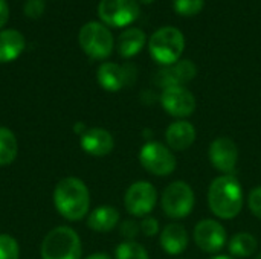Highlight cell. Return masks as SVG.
Returning <instances> with one entry per match:
<instances>
[{
    "label": "cell",
    "mask_w": 261,
    "mask_h": 259,
    "mask_svg": "<svg viewBox=\"0 0 261 259\" xmlns=\"http://www.w3.org/2000/svg\"><path fill=\"white\" fill-rule=\"evenodd\" d=\"M210 211L220 220L236 218L243 208V189L234 176L214 179L208 189Z\"/></svg>",
    "instance_id": "obj_1"
},
{
    "label": "cell",
    "mask_w": 261,
    "mask_h": 259,
    "mask_svg": "<svg viewBox=\"0 0 261 259\" xmlns=\"http://www.w3.org/2000/svg\"><path fill=\"white\" fill-rule=\"evenodd\" d=\"M54 203L58 214L66 220L80 221L89 211L90 194L83 180L76 177H66L55 186Z\"/></svg>",
    "instance_id": "obj_2"
},
{
    "label": "cell",
    "mask_w": 261,
    "mask_h": 259,
    "mask_svg": "<svg viewBox=\"0 0 261 259\" xmlns=\"http://www.w3.org/2000/svg\"><path fill=\"white\" fill-rule=\"evenodd\" d=\"M185 49L184 34L173 26L159 27L148 40V50L153 60L162 66L177 63Z\"/></svg>",
    "instance_id": "obj_3"
},
{
    "label": "cell",
    "mask_w": 261,
    "mask_h": 259,
    "mask_svg": "<svg viewBox=\"0 0 261 259\" xmlns=\"http://www.w3.org/2000/svg\"><path fill=\"white\" fill-rule=\"evenodd\" d=\"M81 240L78 234L67 227L60 226L50 231L41 244L43 259H81Z\"/></svg>",
    "instance_id": "obj_4"
},
{
    "label": "cell",
    "mask_w": 261,
    "mask_h": 259,
    "mask_svg": "<svg viewBox=\"0 0 261 259\" xmlns=\"http://www.w3.org/2000/svg\"><path fill=\"white\" fill-rule=\"evenodd\" d=\"M194 191L193 188L182 180H176L170 183L161 197V206L164 214L168 218L180 220L188 217L194 209Z\"/></svg>",
    "instance_id": "obj_5"
},
{
    "label": "cell",
    "mask_w": 261,
    "mask_h": 259,
    "mask_svg": "<svg viewBox=\"0 0 261 259\" xmlns=\"http://www.w3.org/2000/svg\"><path fill=\"white\" fill-rule=\"evenodd\" d=\"M80 44L93 60H104L113 50V35L107 26L98 21H89L80 29Z\"/></svg>",
    "instance_id": "obj_6"
},
{
    "label": "cell",
    "mask_w": 261,
    "mask_h": 259,
    "mask_svg": "<svg viewBox=\"0 0 261 259\" xmlns=\"http://www.w3.org/2000/svg\"><path fill=\"white\" fill-rule=\"evenodd\" d=\"M139 162L145 171L158 177H167L174 172L177 162L174 153L161 142H147L139 151Z\"/></svg>",
    "instance_id": "obj_7"
},
{
    "label": "cell",
    "mask_w": 261,
    "mask_h": 259,
    "mask_svg": "<svg viewBox=\"0 0 261 259\" xmlns=\"http://www.w3.org/2000/svg\"><path fill=\"white\" fill-rule=\"evenodd\" d=\"M138 0H101L98 5L99 18L113 27H125L139 17Z\"/></svg>",
    "instance_id": "obj_8"
},
{
    "label": "cell",
    "mask_w": 261,
    "mask_h": 259,
    "mask_svg": "<svg viewBox=\"0 0 261 259\" xmlns=\"http://www.w3.org/2000/svg\"><path fill=\"white\" fill-rule=\"evenodd\" d=\"M158 203L156 188L145 180L135 182L125 192L124 206L133 217H148Z\"/></svg>",
    "instance_id": "obj_9"
},
{
    "label": "cell",
    "mask_w": 261,
    "mask_h": 259,
    "mask_svg": "<svg viewBox=\"0 0 261 259\" xmlns=\"http://www.w3.org/2000/svg\"><path fill=\"white\" fill-rule=\"evenodd\" d=\"M136 75L138 70L135 64L119 66L116 63H104L96 72L99 85L107 92H119L121 89L135 84Z\"/></svg>",
    "instance_id": "obj_10"
},
{
    "label": "cell",
    "mask_w": 261,
    "mask_h": 259,
    "mask_svg": "<svg viewBox=\"0 0 261 259\" xmlns=\"http://www.w3.org/2000/svg\"><path fill=\"white\" fill-rule=\"evenodd\" d=\"M159 102L170 116L177 119H185L196 110V98L184 85L164 89L159 96Z\"/></svg>",
    "instance_id": "obj_11"
},
{
    "label": "cell",
    "mask_w": 261,
    "mask_h": 259,
    "mask_svg": "<svg viewBox=\"0 0 261 259\" xmlns=\"http://www.w3.org/2000/svg\"><path fill=\"white\" fill-rule=\"evenodd\" d=\"M208 159L219 172H223V176H232L239 162L237 143L226 136L214 139L208 150Z\"/></svg>",
    "instance_id": "obj_12"
},
{
    "label": "cell",
    "mask_w": 261,
    "mask_h": 259,
    "mask_svg": "<svg viewBox=\"0 0 261 259\" xmlns=\"http://www.w3.org/2000/svg\"><path fill=\"white\" fill-rule=\"evenodd\" d=\"M194 241L206 253H217L226 244V229L222 223L205 218L194 227Z\"/></svg>",
    "instance_id": "obj_13"
},
{
    "label": "cell",
    "mask_w": 261,
    "mask_h": 259,
    "mask_svg": "<svg viewBox=\"0 0 261 259\" xmlns=\"http://www.w3.org/2000/svg\"><path fill=\"white\" fill-rule=\"evenodd\" d=\"M197 75V67L191 60H179L177 63L171 66H164L161 70H158L154 76V84L158 87L168 89V87H177L188 84L193 81Z\"/></svg>",
    "instance_id": "obj_14"
},
{
    "label": "cell",
    "mask_w": 261,
    "mask_h": 259,
    "mask_svg": "<svg viewBox=\"0 0 261 259\" xmlns=\"http://www.w3.org/2000/svg\"><path fill=\"white\" fill-rule=\"evenodd\" d=\"M80 145L84 153L95 157H102L113 151L115 140L113 136L104 128H89L80 136Z\"/></svg>",
    "instance_id": "obj_15"
},
{
    "label": "cell",
    "mask_w": 261,
    "mask_h": 259,
    "mask_svg": "<svg viewBox=\"0 0 261 259\" xmlns=\"http://www.w3.org/2000/svg\"><path fill=\"white\" fill-rule=\"evenodd\" d=\"M167 147L171 151H185L196 140V128L185 119H179L168 125L165 131Z\"/></svg>",
    "instance_id": "obj_16"
},
{
    "label": "cell",
    "mask_w": 261,
    "mask_h": 259,
    "mask_svg": "<svg viewBox=\"0 0 261 259\" xmlns=\"http://www.w3.org/2000/svg\"><path fill=\"white\" fill-rule=\"evenodd\" d=\"M188 232L187 229L179 224V223H170L164 227V231L161 232L159 237V243L164 252H167L168 255H180L187 250L188 247Z\"/></svg>",
    "instance_id": "obj_17"
},
{
    "label": "cell",
    "mask_w": 261,
    "mask_h": 259,
    "mask_svg": "<svg viewBox=\"0 0 261 259\" xmlns=\"http://www.w3.org/2000/svg\"><path fill=\"white\" fill-rule=\"evenodd\" d=\"M24 49V37L17 29L0 31V63L14 61Z\"/></svg>",
    "instance_id": "obj_18"
},
{
    "label": "cell",
    "mask_w": 261,
    "mask_h": 259,
    "mask_svg": "<svg viewBox=\"0 0 261 259\" xmlns=\"http://www.w3.org/2000/svg\"><path fill=\"white\" fill-rule=\"evenodd\" d=\"M119 223V212L113 206H98L87 217V226L95 232H109Z\"/></svg>",
    "instance_id": "obj_19"
},
{
    "label": "cell",
    "mask_w": 261,
    "mask_h": 259,
    "mask_svg": "<svg viewBox=\"0 0 261 259\" xmlns=\"http://www.w3.org/2000/svg\"><path fill=\"white\" fill-rule=\"evenodd\" d=\"M145 34L139 27H130L125 29L119 37H118V53L122 58H132L138 55L142 47L145 46Z\"/></svg>",
    "instance_id": "obj_20"
},
{
    "label": "cell",
    "mask_w": 261,
    "mask_h": 259,
    "mask_svg": "<svg viewBox=\"0 0 261 259\" xmlns=\"http://www.w3.org/2000/svg\"><path fill=\"white\" fill-rule=\"evenodd\" d=\"M257 246H258L257 238L252 234L240 232L231 238L228 249L234 258H249L255 253Z\"/></svg>",
    "instance_id": "obj_21"
},
{
    "label": "cell",
    "mask_w": 261,
    "mask_h": 259,
    "mask_svg": "<svg viewBox=\"0 0 261 259\" xmlns=\"http://www.w3.org/2000/svg\"><path fill=\"white\" fill-rule=\"evenodd\" d=\"M17 151L18 143L15 134L6 127H0V166L11 165L17 157Z\"/></svg>",
    "instance_id": "obj_22"
},
{
    "label": "cell",
    "mask_w": 261,
    "mask_h": 259,
    "mask_svg": "<svg viewBox=\"0 0 261 259\" xmlns=\"http://www.w3.org/2000/svg\"><path fill=\"white\" fill-rule=\"evenodd\" d=\"M116 259H150L147 250L136 241H124L116 249Z\"/></svg>",
    "instance_id": "obj_23"
},
{
    "label": "cell",
    "mask_w": 261,
    "mask_h": 259,
    "mask_svg": "<svg viewBox=\"0 0 261 259\" xmlns=\"http://www.w3.org/2000/svg\"><path fill=\"white\" fill-rule=\"evenodd\" d=\"M173 8L182 17H193L203 9V0H173Z\"/></svg>",
    "instance_id": "obj_24"
},
{
    "label": "cell",
    "mask_w": 261,
    "mask_h": 259,
    "mask_svg": "<svg viewBox=\"0 0 261 259\" xmlns=\"http://www.w3.org/2000/svg\"><path fill=\"white\" fill-rule=\"evenodd\" d=\"M20 249L17 241L6 234H0V259H18Z\"/></svg>",
    "instance_id": "obj_25"
},
{
    "label": "cell",
    "mask_w": 261,
    "mask_h": 259,
    "mask_svg": "<svg viewBox=\"0 0 261 259\" xmlns=\"http://www.w3.org/2000/svg\"><path fill=\"white\" fill-rule=\"evenodd\" d=\"M119 231H121V235L127 241H133L139 235V232H141V224L136 223L135 220H125V221L121 223Z\"/></svg>",
    "instance_id": "obj_26"
},
{
    "label": "cell",
    "mask_w": 261,
    "mask_h": 259,
    "mask_svg": "<svg viewBox=\"0 0 261 259\" xmlns=\"http://www.w3.org/2000/svg\"><path fill=\"white\" fill-rule=\"evenodd\" d=\"M248 205H249L251 212H252L258 220H261V186H258V188H255V189L251 191Z\"/></svg>",
    "instance_id": "obj_27"
},
{
    "label": "cell",
    "mask_w": 261,
    "mask_h": 259,
    "mask_svg": "<svg viewBox=\"0 0 261 259\" xmlns=\"http://www.w3.org/2000/svg\"><path fill=\"white\" fill-rule=\"evenodd\" d=\"M141 232L145 237H154L156 234H159V221L153 217H145L141 221Z\"/></svg>",
    "instance_id": "obj_28"
},
{
    "label": "cell",
    "mask_w": 261,
    "mask_h": 259,
    "mask_svg": "<svg viewBox=\"0 0 261 259\" xmlns=\"http://www.w3.org/2000/svg\"><path fill=\"white\" fill-rule=\"evenodd\" d=\"M44 11V2L43 0H28L24 5V12L31 18H37Z\"/></svg>",
    "instance_id": "obj_29"
},
{
    "label": "cell",
    "mask_w": 261,
    "mask_h": 259,
    "mask_svg": "<svg viewBox=\"0 0 261 259\" xmlns=\"http://www.w3.org/2000/svg\"><path fill=\"white\" fill-rule=\"evenodd\" d=\"M8 17H9L8 3H6V0H0V27L8 21Z\"/></svg>",
    "instance_id": "obj_30"
},
{
    "label": "cell",
    "mask_w": 261,
    "mask_h": 259,
    "mask_svg": "<svg viewBox=\"0 0 261 259\" xmlns=\"http://www.w3.org/2000/svg\"><path fill=\"white\" fill-rule=\"evenodd\" d=\"M75 133H78L80 136L86 133V127H84V124H83V122H78V124L75 125Z\"/></svg>",
    "instance_id": "obj_31"
},
{
    "label": "cell",
    "mask_w": 261,
    "mask_h": 259,
    "mask_svg": "<svg viewBox=\"0 0 261 259\" xmlns=\"http://www.w3.org/2000/svg\"><path fill=\"white\" fill-rule=\"evenodd\" d=\"M86 259H112L109 255H106V253H93V255H90L89 258Z\"/></svg>",
    "instance_id": "obj_32"
},
{
    "label": "cell",
    "mask_w": 261,
    "mask_h": 259,
    "mask_svg": "<svg viewBox=\"0 0 261 259\" xmlns=\"http://www.w3.org/2000/svg\"><path fill=\"white\" fill-rule=\"evenodd\" d=\"M211 259H234V258H231V256H225V255H217V256H214V258H211Z\"/></svg>",
    "instance_id": "obj_33"
},
{
    "label": "cell",
    "mask_w": 261,
    "mask_h": 259,
    "mask_svg": "<svg viewBox=\"0 0 261 259\" xmlns=\"http://www.w3.org/2000/svg\"><path fill=\"white\" fill-rule=\"evenodd\" d=\"M139 2H142V3H153L154 0H139Z\"/></svg>",
    "instance_id": "obj_34"
},
{
    "label": "cell",
    "mask_w": 261,
    "mask_h": 259,
    "mask_svg": "<svg viewBox=\"0 0 261 259\" xmlns=\"http://www.w3.org/2000/svg\"><path fill=\"white\" fill-rule=\"evenodd\" d=\"M255 259H261V253H260V255H258V256H257V258H255Z\"/></svg>",
    "instance_id": "obj_35"
}]
</instances>
